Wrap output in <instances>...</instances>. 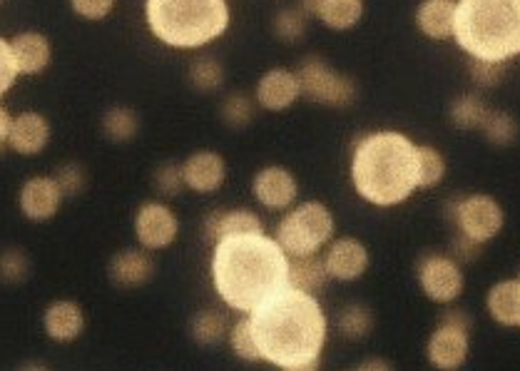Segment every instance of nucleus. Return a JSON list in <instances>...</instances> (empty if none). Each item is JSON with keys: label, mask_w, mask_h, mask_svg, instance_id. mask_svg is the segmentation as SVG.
<instances>
[{"label": "nucleus", "mask_w": 520, "mask_h": 371, "mask_svg": "<svg viewBox=\"0 0 520 371\" xmlns=\"http://www.w3.org/2000/svg\"><path fill=\"white\" fill-rule=\"evenodd\" d=\"M252 195L267 210L284 212L297 202L299 180L289 167L267 165L252 177Z\"/></svg>", "instance_id": "obj_11"}, {"label": "nucleus", "mask_w": 520, "mask_h": 371, "mask_svg": "<svg viewBox=\"0 0 520 371\" xmlns=\"http://www.w3.org/2000/svg\"><path fill=\"white\" fill-rule=\"evenodd\" d=\"M468 75L478 88H496L506 78V63H491V60L468 58Z\"/></svg>", "instance_id": "obj_38"}, {"label": "nucleus", "mask_w": 520, "mask_h": 371, "mask_svg": "<svg viewBox=\"0 0 520 371\" xmlns=\"http://www.w3.org/2000/svg\"><path fill=\"white\" fill-rule=\"evenodd\" d=\"M369 262V249L356 237L334 240L324 252V264L329 269V277L339 279V282H354V279L364 277Z\"/></svg>", "instance_id": "obj_15"}, {"label": "nucleus", "mask_w": 520, "mask_h": 371, "mask_svg": "<svg viewBox=\"0 0 520 371\" xmlns=\"http://www.w3.org/2000/svg\"><path fill=\"white\" fill-rule=\"evenodd\" d=\"M458 0H421L416 8V28L431 40L453 38Z\"/></svg>", "instance_id": "obj_22"}, {"label": "nucleus", "mask_w": 520, "mask_h": 371, "mask_svg": "<svg viewBox=\"0 0 520 371\" xmlns=\"http://www.w3.org/2000/svg\"><path fill=\"white\" fill-rule=\"evenodd\" d=\"M488 105L486 100L478 93H461L451 100L448 105V118L461 130H481L483 120L488 118Z\"/></svg>", "instance_id": "obj_27"}, {"label": "nucleus", "mask_w": 520, "mask_h": 371, "mask_svg": "<svg viewBox=\"0 0 520 371\" xmlns=\"http://www.w3.org/2000/svg\"><path fill=\"white\" fill-rule=\"evenodd\" d=\"M229 347L242 362H262V352H259L257 337H254L252 319H239L229 332Z\"/></svg>", "instance_id": "obj_35"}, {"label": "nucleus", "mask_w": 520, "mask_h": 371, "mask_svg": "<svg viewBox=\"0 0 520 371\" xmlns=\"http://www.w3.org/2000/svg\"><path fill=\"white\" fill-rule=\"evenodd\" d=\"M334 227L336 220L329 207L319 200H307L294 207L292 212H287V217L277 225L274 240L282 245L289 259L312 257V254L321 252V247L331 245Z\"/></svg>", "instance_id": "obj_6"}, {"label": "nucleus", "mask_w": 520, "mask_h": 371, "mask_svg": "<svg viewBox=\"0 0 520 371\" xmlns=\"http://www.w3.org/2000/svg\"><path fill=\"white\" fill-rule=\"evenodd\" d=\"M518 279H520V274H518Z\"/></svg>", "instance_id": "obj_49"}, {"label": "nucleus", "mask_w": 520, "mask_h": 371, "mask_svg": "<svg viewBox=\"0 0 520 371\" xmlns=\"http://www.w3.org/2000/svg\"><path fill=\"white\" fill-rule=\"evenodd\" d=\"M18 371H48V367H45V364H40V362H30V364H23V367H20Z\"/></svg>", "instance_id": "obj_48"}, {"label": "nucleus", "mask_w": 520, "mask_h": 371, "mask_svg": "<svg viewBox=\"0 0 520 371\" xmlns=\"http://www.w3.org/2000/svg\"><path fill=\"white\" fill-rule=\"evenodd\" d=\"M446 217L458 227L463 237L478 245L496 240L506 225V212H503L501 202L491 195L453 197L446 205Z\"/></svg>", "instance_id": "obj_7"}, {"label": "nucleus", "mask_w": 520, "mask_h": 371, "mask_svg": "<svg viewBox=\"0 0 520 371\" xmlns=\"http://www.w3.org/2000/svg\"><path fill=\"white\" fill-rule=\"evenodd\" d=\"M329 269H326L324 257L312 254V257H294L289 262V287L307 294H319L329 282Z\"/></svg>", "instance_id": "obj_24"}, {"label": "nucleus", "mask_w": 520, "mask_h": 371, "mask_svg": "<svg viewBox=\"0 0 520 371\" xmlns=\"http://www.w3.org/2000/svg\"><path fill=\"white\" fill-rule=\"evenodd\" d=\"M182 177L187 190L197 195H212L227 180V160L214 150H197L182 162Z\"/></svg>", "instance_id": "obj_16"}, {"label": "nucleus", "mask_w": 520, "mask_h": 371, "mask_svg": "<svg viewBox=\"0 0 520 371\" xmlns=\"http://www.w3.org/2000/svg\"><path fill=\"white\" fill-rule=\"evenodd\" d=\"M468 352H471V332L448 327V324H438L426 344L428 362L441 371L461 369L466 364Z\"/></svg>", "instance_id": "obj_14"}, {"label": "nucleus", "mask_w": 520, "mask_h": 371, "mask_svg": "<svg viewBox=\"0 0 520 371\" xmlns=\"http://www.w3.org/2000/svg\"><path fill=\"white\" fill-rule=\"evenodd\" d=\"M190 85L197 93H217L224 85V65L214 55H200L190 63Z\"/></svg>", "instance_id": "obj_30"}, {"label": "nucleus", "mask_w": 520, "mask_h": 371, "mask_svg": "<svg viewBox=\"0 0 520 371\" xmlns=\"http://www.w3.org/2000/svg\"><path fill=\"white\" fill-rule=\"evenodd\" d=\"M55 180H58L60 190L65 197H75L85 190L88 185V175H85V167L80 162H65L55 170Z\"/></svg>", "instance_id": "obj_39"}, {"label": "nucleus", "mask_w": 520, "mask_h": 371, "mask_svg": "<svg viewBox=\"0 0 520 371\" xmlns=\"http://www.w3.org/2000/svg\"><path fill=\"white\" fill-rule=\"evenodd\" d=\"M351 371H394V369H391V364L384 362V359H366V362H361L359 367Z\"/></svg>", "instance_id": "obj_45"}, {"label": "nucleus", "mask_w": 520, "mask_h": 371, "mask_svg": "<svg viewBox=\"0 0 520 371\" xmlns=\"http://www.w3.org/2000/svg\"><path fill=\"white\" fill-rule=\"evenodd\" d=\"M264 232L262 220L252 210H214L205 220V237L209 242H222L237 235H257Z\"/></svg>", "instance_id": "obj_21"}, {"label": "nucleus", "mask_w": 520, "mask_h": 371, "mask_svg": "<svg viewBox=\"0 0 520 371\" xmlns=\"http://www.w3.org/2000/svg\"><path fill=\"white\" fill-rule=\"evenodd\" d=\"M309 15L302 8H282L274 13L272 18V33L274 38L282 43H299L307 35Z\"/></svg>", "instance_id": "obj_31"}, {"label": "nucleus", "mask_w": 520, "mask_h": 371, "mask_svg": "<svg viewBox=\"0 0 520 371\" xmlns=\"http://www.w3.org/2000/svg\"><path fill=\"white\" fill-rule=\"evenodd\" d=\"M289 254L264 232L237 235L214 245L212 282L234 312L252 314L289 287Z\"/></svg>", "instance_id": "obj_1"}, {"label": "nucleus", "mask_w": 520, "mask_h": 371, "mask_svg": "<svg viewBox=\"0 0 520 371\" xmlns=\"http://www.w3.org/2000/svg\"><path fill=\"white\" fill-rule=\"evenodd\" d=\"M190 334L200 347H214L227 337V319L219 309H202L192 317Z\"/></svg>", "instance_id": "obj_29"}, {"label": "nucleus", "mask_w": 520, "mask_h": 371, "mask_svg": "<svg viewBox=\"0 0 520 371\" xmlns=\"http://www.w3.org/2000/svg\"><path fill=\"white\" fill-rule=\"evenodd\" d=\"M10 50H13L18 73L28 75V78L45 73L53 60V45H50L48 35L38 33V30H23V33L13 35Z\"/></svg>", "instance_id": "obj_19"}, {"label": "nucleus", "mask_w": 520, "mask_h": 371, "mask_svg": "<svg viewBox=\"0 0 520 371\" xmlns=\"http://www.w3.org/2000/svg\"><path fill=\"white\" fill-rule=\"evenodd\" d=\"M453 40L473 60L518 58L520 0H458Z\"/></svg>", "instance_id": "obj_4"}, {"label": "nucleus", "mask_w": 520, "mask_h": 371, "mask_svg": "<svg viewBox=\"0 0 520 371\" xmlns=\"http://www.w3.org/2000/svg\"><path fill=\"white\" fill-rule=\"evenodd\" d=\"M45 334L55 342H75L85 332V312L73 299H55L43 314Z\"/></svg>", "instance_id": "obj_20"}, {"label": "nucleus", "mask_w": 520, "mask_h": 371, "mask_svg": "<svg viewBox=\"0 0 520 371\" xmlns=\"http://www.w3.org/2000/svg\"><path fill=\"white\" fill-rule=\"evenodd\" d=\"M299 8H302L309 18H316L321 8V0H299Z\"/></svg>", "instance_id": "obj_46"}, {"label": "nucleus", "mask_w": 520, "mask_h": 371, "mask_svg": "<svg viewBox=\"0 0 520 371\" xmlns=\"http://www.w3.org/2000/svg\"><path fill=\"white\" fill-rule=\"evenodd\" d=\"M257 100L249 98L247 93H229L219 105V120L229 127V130H247L254 123L257 115Z\"/></svg>", "instance_id": "obj_28"}, {"label": "nucleus", "mask_w": 520, "mask_h": 371, "mask_svg": "<svg viewBox=\"0 0 520 371\" xmlns=\"http://www.w3.org/2000/svg\"><path fill=\"white\" fill-rule=\"evenodd\" d=\"M481 132L493 147H508L518 140V123L511 113H503V110H491L488 118L483 120Z\"/></svg>", "instance_id": "obj_32"}, {"label": "nucleus", "mask_w": 520, "mask_h": 371, "mask_svg": "<svg viewBox=\"0 0 520 371\" xmlns=\"http://www.w3.org/2000/svg\"><path fill=\"white\" fill-rule=\"evenodd\" d=\"M50 137H53V127L43 113L35 110H25V113L13 115V125H10L8 147L15 155L35 157L40 152L48 150Z\"/></svg>", "instance_id": "obj_17"}, {"label": "nucleus", "mask_w": 520, "mask_h": 371, "mask_svg": "<svg viewBox=\"0 0 520 371\" xmlns=\"http://www.w3.org/2000/svg\"><path fill=\"white\" fill-rule=\"evenodd\" d=\"M374 329V314L364 304H349L344 312L339 314V332L346 339L356 342V339H366Z\"/></svg>", "instance_id": "obj_34"}, {"label": "nucleus", "mask_w": 520, "mask_h": 371, "mask_svg": "<svg viewBox=\"0 0 520 371\" xmlns=\"http://www.w3.org/2000/svg\"><path fill=\"white\" fill-rule=\"evenodd\" d=\"M446 177V157L431 145H418V190H431Z\"/></svg>", "instance_id": "obj_33"}, {"label": "nucleus", "mask_w": 520, "mask_h": 371, "mask_svg": "<svg viewBox=\"0 0 520 371\" xmlns=\"http://www.w3.org/2000/svg\"><path fill=\"white\" fill-rule=\"evenodd\" d=\"M488 314L501 327H520V279L493 284L486 297Z\"/></svg>", "instance_id": "obj_23"}, {"label": "nucleus", "mask_w": 520, "mask_h": 371, "mask_svg": "<svg viewBox=\"0 0 520 371\" xmlns=\"http://www.w3.org/2000/svg\"><path fill=\"white\" fill-rule=\"evenodd\" d=\"M115 3L117 0H70V8H73L78 18L98 23V20H105L115 10Z\"/></svg>", "instance_id": "obj_40"}, {"label": "nucleus", "mask_w": 520, "mask_h": 371, "mask_svg": "<svg viewBox=\"0 0 520 371\" xmlns=\"http://www.w3.org/2000/svg\"><path fill=\"white\" fill-rule=\"evenodd\" d=\"M150 33L172 50H200L232 23L227 0H145Z\"/></svg>", "instance_id": "obj_5"}, {"label": "nucleus", "mask_w": 520, "mask_h": 371, "mask_svg": "<svg viewBox=\"0 0 520 371\" xmlns=\"http://www.w3.org/2000/svg\"><path fill=\"white\" fill-rule=\"evenodd\" d=\"M302 95H307L312 103L326 105V108H349L359 95L354 80L349 75L331 68L329 60L321 55H307L297 68Z\"/></svg>", "instance_id": "obj_8"}, {"label": "nucleus", "mask_w": 520, "mask_h": 371, "mask_svg": "<svg viewBox=\"0 0 520 371\" xmlns=\"http://www.w3.org/2000/svg\"><path fill=\"white\" fill-rule=\"evenodd\" d=\"M110 282L120 289L145 287L155 277V259L147 249H122L107 264Z\"/></svg>", "instance_id": "obj_18"}, {"label": "nucleus", "mask_w": 520, "mask_h": 371, "mask_svg": "<svg viewBox=\"0 0 520 371\" xmlns=\"http://www.w3.org/2000/svg\"><path fill=\"white\" fill-rule=\"evenodd\" d=\"M282 371H321V359H314V362H304V364H294V367H287Z\"/></svg>", "instance_id": "obj_47"}, {"label": "nucleus", "mask_w": 520, "mask_h": 371, "mask_svg": "<svg viewBox=\"0 0 520 371\" xmlns=\"http://www.w3.org/2000/svg\"><path fill=\"white\" fill-rule=\"evenodd\" d=\"M30 274V259L23 249L10 247L5 252H0V279L5 284H18L23 282Z\"/></svg>", "instance_id": "obj_37"}, {"label": "nucleus", "mask_w": 520, "mask_h": 371, "mask_svg": "<svg viewBox=\"0 0 520 371\" xmlns=\"http://www.w3.org/2000/svg\"><path fill=\"white\" fill-rule=\"evenodd\" d=\"M152 185L162 197H177L185 187V177H182V162L165 160L155 167L152 175Z\"/></svg>", "instance_id": "obj_36"}, {"label": "nucleus", "mask_w": 520, "mask_h": 371, "mask_svg": "<svg viewBox=\"0 0 520 371\" xmlns=\"http://www.w3.org/2000/svg\"><path fill=\"white\" fill-rule=\"evenodd\" d=\"M364 10V0H321L316 18L334 33H346L361 23Z\"/></svg>", "instance_id": "obj_25"}, {"label": "nucleus", "mask_w": 520, "mask_h": 371, "mask_svg": "<svg viewBox=\"0 0 520 371\" xmlns=\"http://www.w3.org/2000/svg\"><path fill=\"white\" fill-rule=\"evenodd\" d=\"M351 182L369 205H401L418 190V145L404 132H366L351 150Z\"/></svg>", "instance_id": "obj_3"}, {"label": "nucleus", "mask_w": 520, "mask_h": 371, "mask_svg": "<svg viewBox=\"0 0 520 371\" xmlns=\"http://www.w3.org/2000/svg\"><path fill=\"white\" fill-rule=\"evenodd\" d=\"M132 227H135L137 242H140V247L147 249V252L172 247L177 237H180V220H177L175 210L160 200L142 202V205L137 207Z\"/></svg>", "instance_id": "obj_10"}, {"label": "nucleus", "mask_w": 520, "mask_h": 371, "mask_svg": "<svg viewBox=\"0 0 520 371\" xmlns=\"http://www.w3.org/2000/svg\"><path fill=\"white\" fill-rule=\"evenodd\" d=\"M18 65L13 60V50H10V40L0 38V98L8 93L18 80Z\"/></svg>", "instance_id": "obj_41"}, {"label": "nucleus", "mask_w": 520, "mask_h": 371, "mask_svg": "<svg viewBox=\"0 0 520 371\" xmlns=\"http://www.w3.org/2000/svg\"><path fill=\"white\" fill-rule=\"evenodd\" d=\"M264 362L287 369L324 352L329 322L314 294L287 287L249 314Z\"/></svg>", "instance_id": "obj_2"}, {"label": "nucleus", "mask_w": 520, "mask_h": 371, "mask_svg": "<svg viewBox=\"0 0 520 371\" xmlns=\"http://www.w3.org/2000/svg\"><path fill=\"white\" fill-rule=\"evenodd\" d=\"M10 125H13V115L8 113V108L0 105V152H3V145H8Z\"/></svg>", "instance_id": "obj_44"}, {"label": "nucleus", "mask_w": 520, "mask_h": 371, "mask_svg": "<svg viewBox=\"0 0 520 371\" xmlns=\"http://www.w3.org/2000/svg\"><path fill=\"white\" fill-rule=\"evenodd\" d=\"M299 98H302V83H299L297 70H267L257 80V88H254V100L267 113H284L292 105H297Z\"/></svg>", "instance_id": "obj_12"}, {"label": "nucleus", "mask_w": 520, "mask_h": 371, "mask_svg": "<svg viewBox=\"0 0 520 371\" xmlns=\"http://www.w3.org/2000/svg\"><path fill=\"white\" fill-rule=\"evenodd\" d=\"M418 284L423 294L436 304H453L463 294L466 277L461 264L448 254H423L418 262Z\"/></svg>", "instance_id": "obj_9"}, {"label": "nucleus", "mask_w": 520, "mask_h": 371, "mask_svg": "<svg viewBox=\"0 0 520 371\" xmlns=\"http://www.w3.org/2000/svg\"><path fill=\"white\" fill-rule=\"evenodd\" d=\"M100 127H103L107 140L115 142V145H125V142L135 140L137 132H140V115L127 105H112L103 113Z\"/></svg>", "instance_id": "obj_26"}, {"label": "nucleus", "mask_w": 520, "mask_h": 371, "mask_svg": "<svg viewBox=\"0 0 520 371\" xmlns=\"http://www.w3.org/2000/svg\"><path fill=\"white\" fill-rule=\"evenodd\" d=\"M481 249H483V245H478V242L468 240V237L461 235L453 240L451 252H453V259H456L458 264H466V262H473V259L481 254Z\"/></svg>", "instance_id": "obj_42"}, {"label": "nucleus", "mask_w": 520, "mask_h": 371, "mask_svg": "<svg viewBox=\"0 0 520 371\" xmlns=\"http://www.w3.org/2000/svg\"><path fill=\"white\" fill-rule=\"evenodd\" d=\"M438 324H448V327L466 329V332H471V327H473V319H471V314H468V312H463V309H458V307H451V309H446V312L441 314V319H438Z\"/></svg>", "instance_id": "obj_43"}, {"label": "nucleus", "mask_w": 520, "mask_h": 371, "mask_svg": "<svg viewBox=\"0 0 520 371\" xmlns=\"http://www.w3.org/2000/svg\"><path fill=\"white\" fill-rule=\"evenodd\" d=\"M63 197V190L53 175H33L20 187L18 205L28 220L45 222L58 215Z\"/></svg>", "instance_id": "obj_13"}]
</instances>
